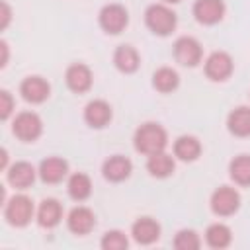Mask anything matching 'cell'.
<instances>
[{"mask_svg":"<svg viewBox=\"0 0 250 250\" xmlns=\"http://www.w3.org/2000/svg\"><path fill=\"white\" fill-rule=\"evenodd\" d=\"M201 141L195 135H180L172 145V154L182 162H195L201 156Z\"/></svg>","mask_w":250,"mask_h":250,"instance_id":"20","label":"cell"},{"mask_svg":"<svg viewBox=\"0 0 250 250\" xmlns=\"http://www.w3.org/2000/svg\"><path fill=\"white\" fill-rule=\"evenodd\" d=\"M180 86V74L172 66H160L152 72V88L160 94H172Z\"/></svg>","mask_w":250,"mask_h":250,"instance_id":"25","label":"cell"},{"mask_svg":"<svg viewBox=\"0 0 250 250\" xmlns=\"http://www.w3.org/2000/svg\"><path fill=\"white\" fill-rule=\"evenodd\" d=\"M172 246L176 250H199L201 248V236L193 229H180L174 234Z\"/></svg>","mask_w":250,"mask_h":250,"instance_id":"27","label":"cell"},{"mask_svg":"<svg viewBox=\"0 0 250 250\" xmlns=\"http://www.w3.org/2000/svg\"><path fill=\"white\" fill-rule=\"evenodd\" d=\"M0 8H2V21H0V27L6 29L8 23H10V20H12V10H10L8 2H0Z\"/></svg>","mask_w":250,"mask_h":250,"instance_id":"30","label":"cell"},{"mask_svg":"<svg viewBox=\"0 0 250 250\" xmlns=\"http://www.w3.org/2000/svg\"><path fill=\"white\" fill-rule=\"evenodd\" d=\"M64 84L72 94H86L94 84V72L84 62H72L64 70Z\"/></svg>","mask_w":250,"mask_h":250,"instance_id":"9","label":"cell"},{"mask_svg":"<svg viewBox=\"0 0 250 250\" xmlns=\"http://www.w3.org/2000/svg\"><path fill=\"white\" fill-rule=\"evenodd\" d=\"M37 172L43 184L55 186V184H61L64 178H68L70 170H68V162L62 156H47L39 162Z\"/></svg>","mask_w":250,"mask_h":250,"instance_id":"16","label":"cell"},{"mask_svg":"<svg viewBox=\"0 0 250 250\" xmlns=\"http://www.w3.org/2000/svg\"><path fill=\"white\" fill-rule=\"evenodd\" d=\"M111 61H113V66H115L121 74H133V72H137L139 66H141V55H139V51H137L133 45H129V43L117 45L115 51H113Z\"/></svg>","mask_w":250,"mask_h":250,"instance_id":"19","label":"cell"},{"mask_svg":"<svg viewBox=\"0 0 250 250\" xmlns=\"http://www.w3.org/2000/svg\"><path fill=\"white\" fill-rule=\"evenodd\" d=\"M131 174H133V162L123 154H111L102 164V176L109 184H121L129 180Z\"/></svg>","mask_w":250,"mask_h":250,"instance_id":"12","label":"cell"},{"mask_svg":"<svg viewBox=\"0 0 250 250\" xmlns=\"http://www.w3.org/2000/svg\"><path fill=\"white\" fill-rule=\"evenodd\" d=\"M191 14L197 23L215 25L225 18L227 6H225V0H195L191 6Z\"/></svg>","mask_w":250,"mask_h":250,"instance_id":"13","label":"cell"},{"mask_svg":"<svg viewBox=\"0 0 250 250\" xmlns=\"http://www.w3.org/2000/svg\"><path fill=\"white\" fill-rule=\"evenodd\" d=\"M160 234H162L160 223L148 215L135 219V223L131 225V238L141 246H150V244L158 242Z\"/></svg>","mask_w":250,"mask_h":250,"instance_id":"14","label":"cell"},{"mask_svg":"<svg viewBox=\"0 0 250 250\" xmlns=\"http://www.w3.org/2000/svg\"><path fill=\"white\" fill-rule=\"evenodd\" d=\"M12 133L21 143H35L43 135V119L31 109L20 111L12 121Z\"/></svg>","mask_w":250,"mask_h":250,"instance_id":"5","label":"cell"},{"mask_svg":"<svg viewBox=\"0 0 250 250\" xmlns=\"http://www.w3.org/2000/svg\"><path fill=\"white\" fill-rule=\"evenodd\" d=\"M203 240L209 248L213 250H223V248H229L230 242H232V230L229 225L225 223H211L205 232H203Z\"/></svg>","mask_w":250,"mask_h":250,"instance_id":"24","label":"cell"},{"mask_svg":"<svg viewBox=\"0 0 250 250\" xmlns=\"http://www.w3.org/2000/svg\"><path fill=\"white\" fill-rule=\"evenodd\" d=\"M145 25L156 37H168L178 27V14L164 2L150 4L145 10Z\"/></svg>","mask_w":250,"mask_h":250,"instance_id":"2","label":"cell"},{"mask_svg":"<svg viewBox=\"0 0 250 250\" xmlns=\"http://www.w3.org/2000/svg\"><path fill=\"white\" fill-rule=\"evenodd\" d=\"M35 211L37 209L33 199L25 193H14L4 201V219L10 227H16V229L27 227L35 217Z\"/></svg>","mask_w":250,"mask_h":250,"instance_id":"3","label":"cell"},{"mask_svg":"<svg viewBox=\"0 0 250 250\" xmlns=\"http://www.w3.org/2000/svg\"><path fill=\"white\" fill-rule=\"evenodd\" d=\"M203 72L211 82H225L234 72V61L227 51H213L203 61Z\"/></svg>","mask_w":250,"mask_h":250,"instance_id":"8","label":"cell"},{"mask_svg":"<svg viewBox=\"0 0 250 250\" xmlns=\"http://www.w3.org/2000/svg\"><path fill=\"white\" fill-rule=\"evenodd\" d=\"M0 49H2V62H0V66H6L8 64V43L0 41Z\"/></svg>","mask_w":250,"mask_h":250,"instance_id":"31","label":"cell"},{"mask_svg":"<svg viewBox=\"0 0 250 250\" xmlns=\"http://www.w3.org/2000/svg\"><path fill=\"white\" fill-rule=\"evenodd\" d=\"M174 61L186 68H195L203 61V47L201 43L191 35H182L172 45Z\"/></svg>","mask_w":250,"mask_h":250,"instance_id":"7","label":"cell"},{"mask_svg":"<svg viewBox=\"0 0 250 250\" xmlns=\"http://www.w3.org/2000/svg\"><path fill=\"white\" fill-rule=\"evenodd\" d=\"M133 146L143 156L162 152L168 146V131L158 121H145L133 133Z\"/></svg>","mask_w":250,"mask_h":250,"instance_id":"1","label":"cell"},{"mask_svg":"<svg viewBox=\"0 0 250 250\" xmlns=\"http://www.w3.org/2000/svg\"><path fill=\"white\" fill-rule=\"evenodd\" d=\"M176 170V156L168 154L166 150L162 152H154L150 156H146V172L156 178V180H164L170 178Z\"/></svg>","mask_w":250,"mask_h":250,"instance_id":"21","label":"cell"},{"mask_svg":"<svg viewBox=\"0 0 250 250\" xmlns=\"http://www.w3.org/2000/svg\"><path fill=\"white\" fill-rule=\"evenodd\" d=\"M240 203L242 197L232 186H219L209 197V207L217 217H232L240 209Z\"/></svg>","mask_w":250,"mask_h":250,"instance_id":"6","label":"cell"},{"mask_svg":"<svg viewBox=\"0 0 250 250\" xmlns=\"http://www.w3.org/2000/svg\"><path fill=\"white\" fill-rule=\"evenodd\" d=\"M100 246H102V250H127L129 248V238L123 230L111 229V230H105L102 234Z\"/></svg>","mask_w":250,"mask_h":250,"instance_id":"28","label":"cell"},{"mask_svg":"<svg viewBox=\"0 0 250 250\" xmlns=\"http://www.w3.org/2000/svg\"><path fill=\"white\" fill-rule=\"evenodd\" d=\"M62 203L55 197H45L37 205L35 211V221L41 229H55L62 221Z\"/></svg>","mask_w":250,"mask_h":250,"instance_id":"18","label":"cell"},{"mask_svg":"<svg viewBox=\"0 0 250 250\" xmlns=\"http://www.w3.org/2000/svg\"><path fill=\"white\" fill-rule=\"evenodd\" d=\"M82 117H84V123L88 127H92V129H104V127H107L111 123L113 109H111L109 102H105L102 98H96V100H90L84 105Z\"/></svg>","mask_w":250,"mask_h":250,"instance_id":"11","label":"cell"},{"mask_svg":"<svg viewBox=\"0 0 250 250\" xmlns=\"http://www.w3.org/2000/svg\"><path fill=\"white\" fill-rule=\"evenodd\" d=\"M37 176H39L37 168L31 162H27V160H18V162L10 164L8 170H6V180L16 189H27V188H31Z\"/></svg>","mask_w":250,"mask_h":250,"instance_id":"17","label":"cell"},{"mask_svg":"<svg viewBox=\"0 0 250 250\" xmlns=\"http://www.w3.org/2000/svg\"><path fill=\"white\" fill-rule=\"evenodd\" d=\"M66 193L72 201L82 203L92 195V180L86 172H72L66 178Z\"/></svg>","mask_w":250,"mask_h":250,"instance_id":"23","label":"cell"},{"mask_svg":"<svg viewBox=\"0 0 250 250\" xmlns=\"http://www.w3.org/2000/svg\"><path fill=\"white\" fill-rule=\"evenodd\" d=\"M227 129L232 137L248 139L250 137V105H236L227 115Z\"/></svg>","mask_w":250,"mask_h":250,"instance_id":"22","label":"cell"},{"mask_svg":"<svg viewBox=\"0 0 250 250\" xmlns=\"http://www.w3.org/2000/svg\"><path fill=\"white\" fill-rule=\"evenodd\" d=\"M229 178L240 188H250V154H238L229 162Z\"/></svg>","mask_w":250,"mask_h":250,"instance_id":"26","label":"cell"},{"mask_svg":"<svg viewBox=\"0 0 250 250\" xmlns=\"http://www.w3.org/2000/svg\"><path fill=\"white\" fill-rule=\"evenodd\" d=\"M98 25L107 35H119L129 25V12L123 4L111 2L98 12Z\"/></svg>","mask_w":250,"mask_h":250,"instance_id":"4","label":"cell"},{"mask_svg":"<svg viewBox=\"0 0 250 250\" xmlns=\"http://www.w3.org/2000/svg\"><path fill=\"white\" fill-rule=\"evenodd\" d=\"M14 107H16L14 96H12L8 90H0V119H2V121L10 119Z\"/></svg>","mask_w":250,"mask_h":250,"instance_id":"29","label":"cell"},{"mask_svg":"<svg viewBox=\"0 0 250 250\" xmlns=\"http://www.w3.org/2000/svg\"><path fill=\"white\" fill-rule=\"evenodd\" d=\"M20 96L27 104L39 105V104H43V102L49 100V96H51V84L47 82V78H43L39 74L25 76L20 82Z\"/></svg>","mask_w":250,"mask_h":250,"instance_id":"10","label":"cell"},{"mask_svg":"<svg viewBox=\"0 0 250 250\" xmlns=\"http://www.w3.org/2000/svg\"><path fill=\"white\" fill-rule=\"evenodd\" d=\"M66 229L76 236H86L96 229V215L86 205H76L66 215Z\"/></svg>","mask_w":250,"mask_h":250,"instance_id":"15","label":"cell"},{"mask_svg":"<svg viewBox=\"0 0 250 250\" xmlns=\"http://www.w3.org/2000/svg\"><path fill=\"white\" fill-rule=\"evenodd\" d=\"M2 170H8V150L6 148H2Z\"/></svg>","mask_w":250,"mask_h":250,"instance_id":"32","label":"cell"},{"mask_svg":"<svg viewBox=\"0 0 250 250\" xmlns=\"http://www.w3.org/2000/svg\"><path fill=\"white\" fill-rule=\"evenodd\" d=\"M160 2H164V4H168V6H172V4H180L182 0H160Z\"/></svg>","mask_w":250,"mask_h":250,"instance_id":"33","label":"cell"}]
</instances>
